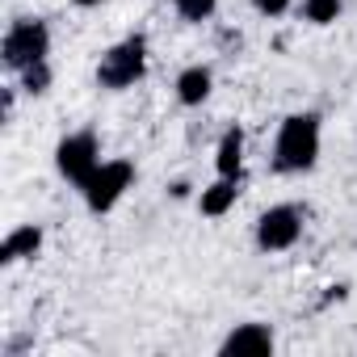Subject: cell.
<instances>
[{
	"instance_id": "cell-12",
	"label": "cell",
	"mask_w": 357,
	"mask_h": 357,
	"mask_svg": "<svg viewBox=\"0 0 357 357\" xmlns=\"http://www.w3.org/2000/svg\"><path fill=\"white\" fill-rule=\"evenodd\" d=\"M303 13H307V22H315V26H328V22L340 17V0H307Z\"/></svg>"
},
{
	"instance_id": "cell-4",
	"label": "cell",
	"mask_w": 357,
	"mask_h": 357,
	"mask_svg": "<svg viewBox=\"0 0 357 357\" xmlns=\"http://www.w3.org/2000/svg\"><path fill=\"white\" fill-rule=\"evenodd\" d=\"M130 181H135V168H130V160H109V164H101L89 181L80 185L84 190V202H89V211H109L126 190H130Z\"/></svg>"
},
{
	"instance_id": "cell-1",
	"label": "cell",
	"mask_w": 357,
	"mask_h": 357,
	"mask_svg": "<svg viewBox=\"0 0 357 357\" xmlns=\"http://www.w3.org/2000/svg\"><path fill=\"white\" fill-rule=\"evenodd\" d=\"M319 155V118L315 114H294L282 122L278 130V147H273V164L282 172H303L311 168Z\"/></svg>"
},
{
	"instance_id": "cell-11",
	"label": "cell",
	"mask_w": 357,
	"mask_h": 357,
	"mask_svg": "<svg viewBox=\"0 0 357 357\" xmlns=\"http://www.w3.org/2000/svg\"><path fill=\"white\" fill-rule=\"evenodd\" d=\"M215 168H219V176H236V181H240V168H244V135L240 130H227L223 135L219 155H215Z\"/></svg>"
},
{
	"instance_id": "cell-13",
	"label": "cell",
	"mask_w": 357,
	"mask_h": 357,
	"mask_svg": "<svg viewBox=\"0 0 357 357\" xmlns=\"http://www.w3.org/2000/svg\"><path fill=\"white\" fill-rule=\"evenodd\" d=\"M219 0H176V13H181L185 22H206L215 13Z\"/></svg>"
},
{
	"instance_id": "cell-7",
	"label": "cell",
	"mask_w": 357,
	"mask_h": 357,
	"mask_svg": "<svg viewBox=\"0 0 357 357\" xmlns=\"http://www.w3.org/2000/svg\"><path fill=\"white\" fill-rule=\"evenodd\" d=\"M269 349H273V332L265 324H240L223 340V353H269Z\"/></svg>"
},
{
	"instance_id": "cell-8",
	"label": "cell",
	"mask_w": 357,
	"mask_h": 357,
	"mask_svg": "<svg viewBox=\"0 0 357 357\" xmlns=\"http://www.w3.org/2000/svg\"><path fill=\"white\" fill-rule=\"evenodd\" d=\"M43 248V227H34V223H26V227H17V231H9V240L0 244V261H22V257H34Z\"/></svg>"
},
{
	"instance_id": "cell-10",
	"label": "cell",
	"mask_w": 357,
	"mask_h": 357,
	"mask_svg": "<svg viewBox=\"0 0 357 357\" xmlns=\"http://www.w3.org/2000/svg\"><path fill=\"white\" fill-rule=\"evenodd\" d=\"M176 97H181V105H202L211 97V72L206 68H185L176 76Z\"/></svg>"
},
{
	"instance_id": "cell-14",
	"label": "cell",
	"mask_w": 357,
	"mask_h": 357,
	"mask_svg": "<svg viewBox=\"0 0 357 357\" xmlns=\"http://www.w3.org/2000/svg\"><path fill=\"white\" fill-rule=\"evenodd\" d=\"M22 84H26V93H47V84H51L47 59H43V63H30V68L22 72Z\"/></svg>"
},
{
	"instance_id": "cell-5",
	"label": "cell",
	"mask_w": 357,
	"mask_h": 357,
	"mask_svg": "<svg viewBox=\"0 0 357 357\" xmlns=\"http://www.w3.org/2000/svg\"><path fill=\"white\" fill-rule=\"evenodd\" d=\"M55 164H59V172L68 176V181L84 185L89 176L101 168V160H97V139H93V135H68V139L55 147Z\"/></svg>"
},
{
	"instance_id": "cell-6",
	"label": "cell",
	"mask_w": 357,
	"mask_h": 357,
	"mask_svg": "<svg viewBox=\"0 0 357 357\" xmlns=\"http://www.w3.org/2000/svg\"><path fill=\"white\" fill-rule=\"evenodd\" d=\"M298 231H303V215L294 206H273L257 223V244L265 252H282V248H290L298 240Z\"/></svg>"
},
{
	"instance_id": "cell-9",
	"label": "cell",
	"mask_w": 357,
	"mask_h": 357,
	"mask_svg": "<svg viewBox=\"0 0 357 357\" xmlns=\"http://www.w3.org/2000/svg\"><path fill=\"white\" fill-rule=\"evenodd\" d=\"M236 198H240V190H236V176H219L215 185H206V190H202V215L219 219V215H227V211L236 206Z\"/></svg>"
},
{
	"instance_id": "cell-15",
	"label": "cell",
	"mask_w": 357,
	"mask_h": 357,
	"mask_svg": "<svg viewBox=\"0 0 357 357\" xmlns=\"http://www.w3.org/2000/svg\"><path fill=\"white\" fill-rule=\"evenodd\" d=\"M257 5V13H265V17H282L286 9H290V0H252Z\"/></svg>"
},
{
	"instance_id": "cell-3",
	"label": "cell",
	"mask_w": 357,
	"mask_h": 357,
	"mask_svg": "<svg viewBox=\"0 0 357 357\" xmlns=\"http://www.w3.org/2000/svg\"><path fill=\"white\" fill-rule=\"evenodd\" d=\"M143 63H147V43L135 34L126 43H118L114 51H105L101 68H97V80L105 89H130L139 76H143Z\"/></svg>"
},
{
	"instance_id": "cell-2",
	"label": "cell",
	"mask_w": 357,
	"mask_h": 357,
	"mask_svg": "<svg viewBox=\"0 0 357 357\" xmlns=\"http://www.w3.org/2000/svg\"><path fill=\"white\" fill-rule=\"evenodd\" d=\"M5 63L9 68H30V63H43L47 59V51H51V30H47V22H38V17H26V22H13V30L5 34Z\"/></svg>"
},
{
	"instance_id": "cell-16",
	"label": "cell",
	"mask_w": 357,
	"mask_h": 357,
	"mask_svg": "<svg viewBox=\"0 0 357 357\" xmlns=\"http://www.w3.org/2000/svg\"><path fill=\"white\" fill-rule=\"evenodd\" d=\"M76 5H80V9H93V5H101V0H76Z\"/></svg>"
}]
</instances>
